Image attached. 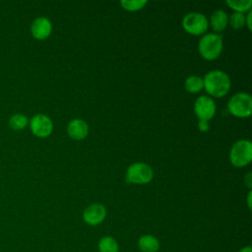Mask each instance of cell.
Instances as JSON below:
<instances>
[{"instance_id": "obj_11", "label": "cell", "mask_w": 252, "mask_h": 252, "mask_svg": "<svg viewBox=\"0 0 252 252\" xmlns=\"http://www.w3.org/2000/svg\"><path fill=\"white\" fill-rule=\"evenodd\" d=\"M67 131H68V135L71 138L75 140H82L88 135L89 127L84 120L76 118L69 122Z\"/></svg>"}, {"instance_id": "obj_6", "label": "cell", "mask_w": 252, "mask_h": 252, "mask_svg": "<svg viewBox=\"0 0 252 252\" xmlns=\"http://www.w3.org/2000/svg\"><path fill=\"white\" fill-rule=\"evenodd\" d=\"M208 20L202 13L190 12L182 19L184 30L192 34H202L208 29Z\"/></svg>"}, {"instance_id": "obj_3", "label": "cell", "mask_w": 252, "mask_h": 252, "mask_svg": "<svg viewBox=\"0 0 252 252\" xmlns=\"http://www.w3.org/2000/svg\"><path fill=\"white\" fill-rule=\"evenodd\" d=\"M229 158L235 167L247 165L252 159V144L249 140L236 141L229 152Z\"/></svg>"}, {"instance_id": "obj_16", "label": "cell", "mask_w": 252, "mask_h": 252, "mask_svg": "<svg viewBox=\"0 0 252 252\" xmlns=\"http://www.w3.org/2000/svg\"><path fill=\"white\" fill-rule=\"evenodd\" d=\"M99 252H118V244L116 240L110 236H104L98 243Z\"/></svg>"}, {"instance_id": "obj_12", "label": "cell", "mask_w": 252, "mask_h": 252, "mask_svg": "<svg viewBox=\"0 0 252 252\" xmlns=\"http://www.w3.org/2000/svg\"><path fill=\"white\" fill-rule=\"evenodd\" d=\"M228 22L227 14L223 10H216L211 15V26L215 32H221Z\"/></svg>"}, {"instance_id": "obj_19", "label": "cell", "mask_w": 252, "mask_h": 252, "mask_svg": "<svg viewBox=\"0 0 252 252\" xmlns=\"http://www.w3.org/2000/svg\"><path fill=\"white\" fill-rule=\"evenodd\" d=\"M229 24L235 30L241 29L245 25L244 14L240 12H233L229 17Z\"/></svg>"}, {"instance_id": "obj_2", "label": "cell", "mask_w": 252, "mask_h": 252, "mask_svg": "<svg viewBox=\"0 0 252 252\" xmlns=\"http://www.w3.org/2000/svg\"><path fill=\"white\" fill-rule=\"evenodd\" d=\"M222 46V37L217 33H207L203 35L198 44L200 54L207 60H214L219 57Z\"/></svg>"}, {"instance_id": "obj_8", "label": "cell", "mask_w": 252, "mask_h": 252, "mask_svg": "<svg viewBox=\"0 0 252 252\" xmlns=\"http://www.w3.org/2000/svg\"><path fill=\"white\" fill-rule=\"evenodd\" d=\"M216 103L214 99L207 95L199 96L194 103V112L199 119L210 120L216 113Z\"/></svg>"}, {"instance_id": "obj_18", "label": "cell", "mask_w": 252, "mask_h": 252, "mask_svg": "<svg viewBox=\"0 0 252 252\" xmlns=\"http://www.w3.org/2000/svg\"><path fill=\"white\" fill-rule=\"evenodd\" d=\"M120 3L125 10L137 11L142 9L147 4V1L146 0H122Z\"/></svg>"}, {"instance_id": "obj_17", "label": "cell", "mask_w": 252, "mask_h": 252, "mask_svg": "<svg viewBox=\"0 0 252 252\" xmlns=\"http://www.w3.org/2000/svg\"><path fill=\"white\" fill-rule=\"evenodd\" d=\"M226 4L235 12L243 13L251 9L252 1L251 0H226Z\"/></svg>"}, {"instance_id": "obj_4", "label": "cell", "mask_w": 252, "mask_h": 252, "mask_svg": "<svg viewBox=\"0 0 252 252\" xmlns=\"http://www.w3.org/2000/svg\"><path fill=\"white\" fill-rule=\"evenodd\" d=\"M227 108L236 117H248L252 112V97L247 93H237L228 100Z\"/></svg>"}, {"instance_id": "obj_22", "label": "cell", "mask_w": 252, "mask_h": 252, "mask_svg": "<svg viewBox=\"0 0 252 252\" xmlns=\"http://www.w3.org/2000/svg\"><path fill=\"white\" fill-rule=\"evenodd\" d=\"M251 16H252V11L249 10L248 15L245 16V24H247L249 30H251V28H252V27H251Z\"/></svg>"}, {"instance_id": "obj_23", "label": "cell", "mask_w": 252, "mask_h": 252, "mask_svg": "<svg viewBox=\"0 0 252 252\" xmlns=\"http://www.w3.org/2000/svg\"><path fill=\"white\" fill-rule=\"evenodd\" d=\"M239 252H251V246H246L243 247Z\"/></svg>"}, {"instance_id": "obj_10", "label": "cell", "mask_w": 252, "mask_h": 252, "mask_svg": "<svg viewBox=\"0 0 252 252\" xmlns=\"http://www.w3.org/2000/svg\"><path fill=\"white\" fill-rule=\"evenodd\" d=\"M51 31H52L51 22L46 17L36 18L31 26L32 34L36 39L46 38L51 33Z\"/></svg>"}, {"instance_id": "obj_20", "label": "cell", "mask_w": 252, "mask_h": 252, "mask_svg": "<svg viewBox=\"0 0 252 252\" xmlns=\"http://www.w3.org/2000/svg\"><path fill=\"white\" fill-rule=\"evenodd\" d=\"M198 128L200 131L202 132H206L209 130L210 125H209V121L205 120V119H199L198 121Z\"/></svg>"}, {"instance_id": "obj_7", "label": "cell", "mask_w": 252, "mask_h": 252, "mask_svg": "<svg viewBox=\"0 0 252 252\" xmlns=\"http://www.w3.org/2000/svg\"><path fill=\"white\" fill-rule=\"evenodd\" d=\"M30 127L32 134L39 138L49 136L53 130L51 119L45 114H35L30 121Z\"/></svg>"}, {"instance_id": "obj_21", "label": "cell", "mask_w": 252, "mask_h": 252, "mask_svg": "<svg viewBox=\"0 0 252 252\" xmlns=\"http://www.w3.org/2000/svg\"><path fill=\"white\" fill-rule=\"evenodd\" d=\"M244 183L247 185V187L251 188L252 187V174L251 172H247L246 175L244 176Z\"/></svg>"}, {"instance_id": "obj_1", "label": "cell", "mask_w": 252, "mask_h": 252, "mask_svg": "<svg viewBox=\"0 0 252 252\" xmlns=\"http://www.w3.org/2000/svg\"><path fill=\"white\" fill-rule=\"evenodd\" d=\"M203 84L207 93L216 97L225 95L230 89V79L221 70L209 71L203 78Z\"/></svg>"}, {"instance_id": "obj_9", "label": "cell", "mask_w": 252, "mask_h": 252, "mask_svg": "<svg viewBox=\"0 0 252 252\" xmlns=\"http://www.w3.org/2000/svg\"><path fill=\"white\" fill-rule=\"evenodd\" d=\"M106 216V210L101 204H92L84 211V220L90 225L100 223Z\"/></svg>"}, {"instance_id": "obj_14", "label": "cell", "mask_w": 252, "mask_h": 252, "mask_svg": "<svg viewBox=\"0 0 252 252\" xmlns=\"http://www.w3.org/2000/svg\"><path fill=\"white\" fill-rule=\"evenodd\" d=\"M203 88V78H201L200 76L192 75L185 80V89L190 93H198Z\"/></svg>"}, {"instance_id": "obj_24", "label": "cell", "mask_w": 252, "mask_h": 252, "mask_svg": "<svg viewBox=\"0 0 252 252\" xmlns=\"http://www.w3.org/2000/svg\"><path fill=\"white\" fill-rule=\"evenodd\" d=\"M251 191L248 193V199H247V202H248V207L251 208Z\"/></svg>"}, {"instance_id": "obj_13", "label": "cell", "mask_w": 252, "mask_h": 252, "mask_svg": "<svg viewBox=\"0 0 252 252\" xmlns=\"http://www.w3.org/2000/svg\"><path fill=\"white\" fill-rule=\"evenodd\" d=\"M138 245L143 252H157L159 247L158 240L155 236L149 234L140 237Z\"/></svg>"}, {"instance_id": "obj_5", "label": "cell", "mask_w": 252, "mask_h": 252, "mask_svg": "<svg viewBox=\"0 0 252 252\" xmlns=\"http://www.w3.org/2000/svg\"><path fill=\"white\" fill-rule=\"evenodd\" d=\"M152 167L145 162L131 163L126 170V180L135 184L149 183L153 178Z\"/></svg>"}, {"instance_id": "obj_15", "label": "cell", "mask_w": 252, "mask_h": 252, "mask_svg": "<svg viewBox=\"0 0 252 252\" xmlns=\"http://www.w3.org/2000/svg\"><path fill=\"white\" fill-rule=\"evenodd\" d=\"M29 123V119L26 115L21 114V113H17L12 115L9 118V126L10 128H12L13 130L16 131H20L26 128V126Z\"/></svg>"}]
</instances>
